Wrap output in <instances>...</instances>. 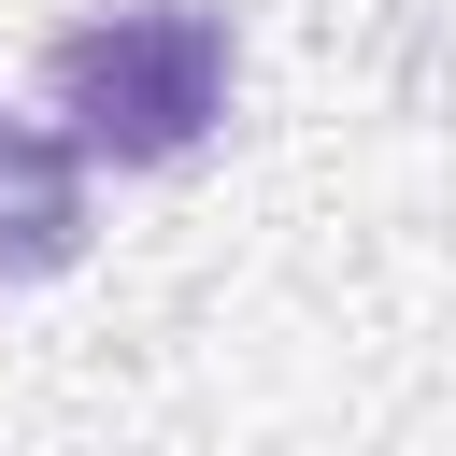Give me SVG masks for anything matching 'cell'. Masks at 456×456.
Instances as JSON below:
<instances>
[{"label":"cell","instance_id":"6da1fadb","mask_svg":"<svg viewBox=\"0 0 456 456\" xmlns=\"http://www.w3.org/2000/svg\"><path fill=\"white\" fill-rule=\"evenodd\" d=\"M242 100V28L214 0H100L43 43V114L86 171H185Z\"/></svg>","mask_w":456,"mask_h":456},{"label":"cell","instance_id":"7a4b0ae2","mask_svg":"<svg viewBox=\"0 0 456 456\" xmlns=\"http://www.w3.org/2000/svg\"><path fill=\"white\" fill-rule=\"evenodd\" d=\"M86 256V142L0 100V285H57Z\"/></svg>","mask_w":456,"mask_h":456}]
</instances>
